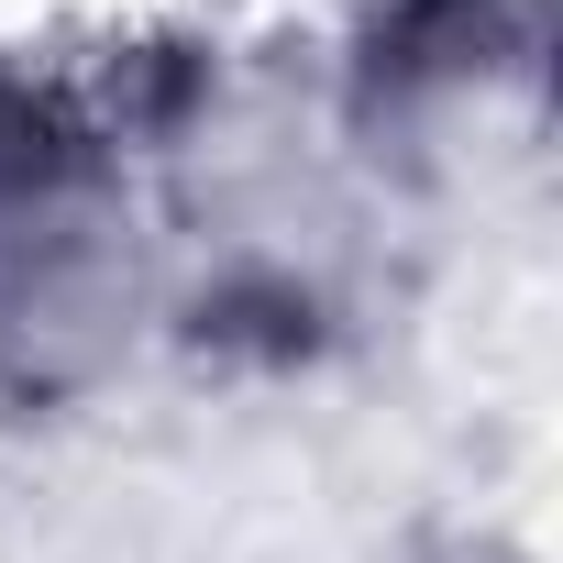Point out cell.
<instances>
[{
  "mask_svg": "<svg viewBox=\"0 0 563 563\" xmlns=\"http://www.w3.org/2000/svg\"><path fill=\"white\" fill-rule=\"evenodd\" d=\"M376 563H541L519 530H497V519H420V530H398Z\"/></svg>",
  "mask_w": 563,
  "mask_h": 563,
  "instance_id": "obj_4",
  "label": "cell"
},
{
  "mask_svg": "<svg viewBox=\"0 0 563 563\" xmlns=\"http://www.w3.org/2000/svg\"><path fill=\"white\" fill-rule=\"evenodd\" d=\"M155 343L166 254L100 78L0 45V420H78Z\"/></svg>",
  "mask_w": 563,
  "mask_h": 563,
  "instance_id": "obj_2",
  "label": "cell"
},
{
  "mask_svg": "<svg viewBox=\"0 0 563 563\" xmlns=\"http://www.w3.org/2000/svg\"><path fill=\"white\" fill-rule=\"evenodd\" d=\"M89 78L144 166L177 354L299 376V365L354 354L387 321L409 232L332 144L321 56L221 45V34H133Z\"/></svg>",
  "mask_w": 563,
  "mask_h": 563,
  "instance_id": "obj_1",
  "label": "cell"
},
{
  "mask_svg": "<svg viewBox=\"0 0 563 563\" xmlns=\"http://www.w3.org/2000/svg\"><path fill=\"white\" fill-rule=\"evenodd\" d=\"M321 111L398 232L475 221L552 166L563 0H354Z\"/></svg>",
  "mask_w": 563,
  "mask_h": 563,
  "instance_id": "obj_3",
  "label": "cell"
}]
</instances>
